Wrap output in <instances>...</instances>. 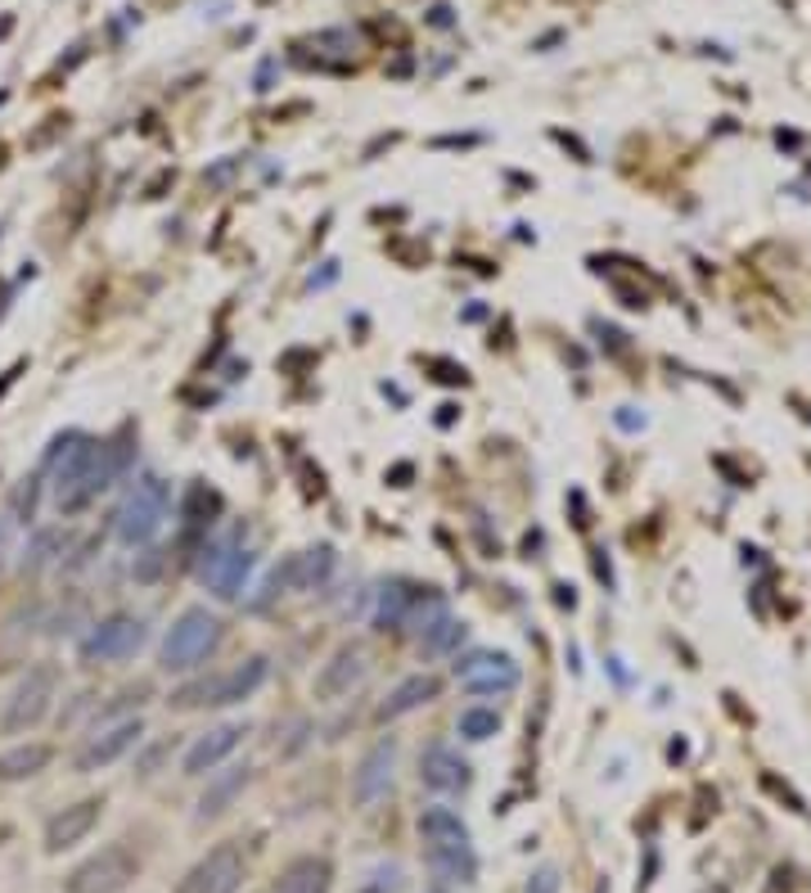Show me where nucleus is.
Instances as JSON below:
<instances>
[{"mask_svg": "<svg viewBox=\"0 0 811 893\" xmlns=\"http://www.w3.org/2000/svg\"><path fill=\"white\" fill-rule=\"evenodd\" d=\"M360 677H366V650H360V645H343V650L329 654V664L320 668L316 695H320V700H339V695H347V691L356 687Z\"/></svg>", "mask_w": 811, "mask_h": 893, "instance_id": "18", "label": "nucleus"}, {"mask_svg": "<svg viewBox=\"0 0 811 893\" xmlns=\"http://www.w3.org/2000/svg\"><path fill=\"white\" fill-rule=\"evenodd\" d=\"M456 641H465V622H456V618H442L433 632H424V637H419V645H424L429 654H446V650L456 645Z\"/></svg>", "mask_w": 811, "mask_h": 893, "instance_id": "26", "label": "nucleus"}, {"mask_svg": "<svg viewBox=\"0 0 811 893\" xmlns=\"http://www.w3.org/2000/svg\"><path fill=\"white\" fill-rule=\"evenodd\" d=\"M244 848H239L235 840L207 848L194 867L180 876V884L172 893H239V884H244Z\"/></svg>", "mask_w": 811, "mask_h": 893, "instance_id": "7", "label": "nucleus"}, {"mask_svg": "<svg viewBox=\"0 0 811 893\" xmlns=\"http://www.w3.org/2000/svg\"><path fill=\"white\" fill-rule=\"evenodd\" d=\"M10 835H14V830H10V826H0V844H5Z\"/></svg>", "mask_w": 811, "mask_h": 893, "instance_id": "30", "label": "nucleus"}, {"mask_svg": "<svg viewBox=\"0 0 811 893\" xmlns=\"http://www.w3.org/2000/svg\"><path fill=\"white\" fill-rule=\"evenodd\" d=\"M217 645H221V618L207 609V605H190V609L167 628L159 659H163L167 672H190V668H199Z\"/></svg>", "mask_w": 811, "mask_h": 893, "instance_id": "3", "label": "nucleus"}, {"mask_svg": "<svg viewBox=\"0 0 811 893\" xmlns=\"http://www.w3.org/2000/svg\"><path fill=\"white\" fill-rule=\"evenodd\" d=\"M59 452H64V465L54 474V501L64 515H77L96 501L117 474L127 465V446L117 442H96L86 433H64L59 438Z\"/></svg>", "mask_w": 811, "mask_h": 893, "instance_id": "1", "label": "nucleus"}, {"mask_svg": "<svg viewBox=\"0 0 811 893\" xmlns=\"http://www.w3.org/2000/svg\"><path fill=\"white\" fill-rule=\"evenodd\" d=\"M329 569H334V551H329V546H312L307 555H297V559L289 564V578H293V587H316V582L329 578Z\"/></svg>", "mask_w": 811, "mask_h": 893, "instance_id": "23", "label": "nucleus"}, {"mask_svg": "<svg viewBox=\"0 0 811 893\" xmlns=\"http://www.w3.org/2000/svg\"><path fill=\"white\" fill-rule=\"evenodd\" d=\"M410 601H415V591H406L402 582L383 587V591H379V614H375V622H379V628H406Z\"/></svg>", "mask_w": 811, "mask_h": 893, "instance_id": "24", "label": "nucleus"}, {"mask_svg": "<svg viewBox=\"0 0 811 893\" xmlns=\"http://www.w3.org/2000/svg\"><path fill=\"white\" fill-rule=\"evenodd\" d=\"M419 781L438 794H456L469 785V763L451 744H429L424 758H419Z\"/></svg>", "mask_w": 811, "mask_h": 893, "instance_id": "16", "label": "nucleus"}, {"mask_svg": "<svg viewBox=\"0 0 811 893\" xmlns=\"http://www.w3.org/2000/svg\"><path fill=\"white\" fill-rule=\"evenodd\" d=\"M253 564H257V555L249 546H213V551H203L199 574L217 601H235V595L249 587Z\"/></svg>", "mask_w": 811, "mask_h": 893, "instance_id": "10", "label": "nucleus"}, {"mask_svg": "<svg viewBox=\"0 0 811 893\" xmlns=\"http://www.w3.org/2000/svg\"><path fill=\"white\" fill-rule=\"evenodd\" d=\"M249 785V767H226V771H217L213 781H207V790H203V798H199V821H213V817H221L230 803H235V794Z\"/></svg>", "mask_w": 811, "mask_h": 893, "instance_id": "21", "label": "nucleus"}, {"mask_svg": "<svg viewBox=\"0 0 811 893\" xmlns=\"http://www.w3.org/2000/svg\"><path fill=\"white\" fill-rule=\"evenodd\" d=\"M100 813H104V798H77L64 813H54L46 821V853H64V848L81 844L90 830H96Z\"/></svg>", "mask_w": 811, "mask_h": 893, "instance_id": "14", "label": "nucleus"}, {"mask_svg": "<svg viewBox=\"0 0 811 893\" xmlns=\"http://www.w3.org/2000/svg\"><path fill=\"white\" fill-rule=\"evenodd\" d=\"M54 758V750L46 740H27V744H14V750L0 754V781H27L37 777V771H46Z\"/></svg>", "mask_w": 811, "mask_h": 893, "instance_id": "20", "label": "nucleus"}, {"mask_svg": "<svg viewBox=\"0 0 811 893\" xmlns=\"http://www.w3.org/2000/svg\"><path fill=\"white\" fill-rule=\"evenodd\" d=\"M140 735H144V722L140 718H117V722H109L104 731H96L90 735L81 750H77V771H100V767H109V763H117L123 754H131L136 744H140Z\"/></svg>", "mask_w": 811, "mask_h": 893, "instance_id": "11", "label": "nucleus"}, {"mask_svg": "<svg viewBox=\"0 0 811 893\" xmlns=\"http://www.w3.org/2000/svg\"><path fill=\"white\" fill-rule=\"evenodd\" d=\"M393 767H397V740L388 735L352 771V803L356 808H370V803H379L388 790H393Z\"/></svg>", "mask_w": 811, "mask_h": 893, "instance_id": "13", "label": "nucleus"}, {"mask_svg": "<svg viewBox=\"0 0 811 893\" xmlns=\"http://www.w3.org/2000/svg\"><path fill=\"white\" fill-rule=\"evenodd\" d=\"M144 641V622L136 614H109L104 622L90 628V637L81 641V659L86 664H117V659H131Z\"/></svg>", "mask_w": 811, "mask_h": 893, "instance_id": "9", "label": "nucleus"}, {"mask_svg": "<svg viewBox=\"0 0 811 893\" xmlns=\"http://www.w3.org/2000/svg\"><path fill=\"white\" fill-rule=\"evenodd\" d=\"M419 835H424L429 871L442 884H473L478 857H473V844H469V826L451 808H424L419 813Z\"/></svg>", "mask_w": 811, "mask_h": 893, "instance_id": "2", "label": "nucleus"}, {"mask_svg": "<svg viewBox=\"0 0 811 893\" xmlns=\"http://www.w3.org/2000/svg\"><path fill=\"white\" fill-rule=\"evenodd\" d=\"M159 564H163V555H159V551H149V555L136 564V578H140V582H149V578L159 574Z\"/></svg>", "mask_w": 811, "mask_h": 893, "instance_id": "28", "label": "nucleus"}, {"mask_svg": "<svg viewBox=\"0 0 811 893\" xmlns=\"http://www.w3.org/2000/svg\"><path fill=\"white\" fill-rule=\"evenodd\" d=\"M50 700H54V668H33L18 687L10 691L5 700V713H0V731L5 735H18V731H33L46 713H50Z\"/></svg>", "mask_w": 811, "mask_h": 893, "instance_id": "8", "label": "nucleus"}, {"mask_svg": "<svg viewBox=\"0 0 811 893\" xmlns=\"http://www.w3.org/2000/svg\"><path fill=\"white\" fill-rule=\"evenodd\" d=\"M163 519H167V483L159 474H144V479H136V488L127 492L123 511H117V538L127 546H144L159 538Z\"/></svg>", "mask_w": 811, "mask_h": 893, "instance_id": "6", "label": "nucleus"}, {"mask_svg": "<svg viewBox=\"0 0 811 893\" xmlns=\"http://www.w3.org/2000/svg\"><path fill=\"white\" fill-rule=\"evenodd\" d=\"M438 695H442V681H438L433 672H410L406 681H397V687L388 691V700L375 708V718H379V722L406 718V713L424 708V704H429V700H438Z\"/></svg>", "mask_w": 811, "mask_h": 893, "instance_id": "17", "label": "nucleus"}, {"mask_svg": "<svg viewBox=\"0 0 811 893\" xmlns=\"http://www.w3.org/2000/svg\"><path fill=\"white\" fill-rule=\"evenodd\" d=\"M217 515H221V496L213 488L194 483L190 496H186V532H190V538H199V532H207L217 524Z\"/></svg>", "mask_w": 811, "mask_h": 893, "instance_id": "22", "label": "nucleus"}, {"mask_svg": "<svg viewBox=\"0 0 811 893\" xmlns=\"http://www.w3.org/2000/svg\"><path fill=\"white\" fill-rule=\"evenodd\" d=\"M528 893H559V876L546 867V871H536V880L528 884Z\"/></svg>", "mask_w": 811, "mask_h": 893, "instance_id": "27", "label": "nucleus"}, {"mask_svg": "<svg viewBox=\"0 0 811 893\" xmlns=\"http://www.w3.org/2000/svg\"><path fill=\"white\" fill-rule=\"evenodd\" d=\"M18 370H23V366H14V370H5V375H0V398H5V389H10V383L18 379Z\"/></svg>", "mask_w": 811, "mask_h": 893, "instance_id": "29", "label": "nucleus"}, {"mask_svg": "<svg viewBox=\"0 0 811 893\" xmlns=\"http://www.w3.org/2000/svg\"><path fill=\"white\" fill-rule=\"evenodd\" d=\"M266 677H270V664L262 659V654H253V659L235 664V668H226V672L199 677V681H190V687H180V691L172 695V704H176V708H226V704L249 700Z\"/></svg>", "mask_w": 811, "mask_h": 893, "instance_id": "4", "label": "nucleus"}, {"mask_svg": "<svg viewBox=\"0 0 811 893\" xmlns=\"http://www.w3.org/2000/svg\"><path fill=\"white\" fill-rule=\"evenodd\" d=\"M500 731V713L496 708H465L460 713V735L469 740H492Z\"/></svg>", "mask_w": 811, "mask_h": 893, "instance_id": "25", "label": "nucleus"}, {"mask_svg": "<svg viewBox=\"0 0 811 893\" xmlns=\"http://www.w3.org/2000/svg\"><path fill=\"white\" fill-rule=\"evenodd\" d=\"M456 677L469 695H505L519 687V664L509 654H469V659L456 664Z\"/></svg>", "mask_w": 811, "mask_h": 893, "instance_id": "12", "label": "nucleus"}, {"mask_svg": "<svg viewBox=\"0 0 811 893\" xmlns=\"http://www.w3.org/2000/svg\"><path fill=\"white\" fill-rule=\"evenodd\" d=\"M239 740H244V727L239 722H226V727H213L207 735H199L194 744H190V754H186V777H203V771H213V767H221L235 750H239Z\"/></svg>", "mask_w": 811, "mask_h": 893, "instance_id": "15", "label": "nucleus"}, {"mask_svg": "<svg viewBox=\"0 0 811 893\" xmlns=\"http://www.w3.org/2000/svg\"><path fill=\"white\" fill-rule=\"evenodd\" d=\"M329 884H334V867H329V857L303 853V857H293L289 867L280 871V880L270 884V893H329Z\"/></svg>", "mask_w": 811, "mask_h": 893, "instance_id": "19", "label": "nucleus"}, {"mask_svg": "<svg viewBox=\"0 0 811 893\" xmlns=\"http://www.w3.org/2000/svg\"><path fill=\"white\" fill-rule=\"evenodd\" d=\"M140 876V857L131 844H104L100 853H90L81 867H73V876L64 880V893H123L131 880Z\"/></svg>", "mask_w": 811, "mask_h": 893, "instance_id": "5", "label": "nucleus"}]
</instances>
